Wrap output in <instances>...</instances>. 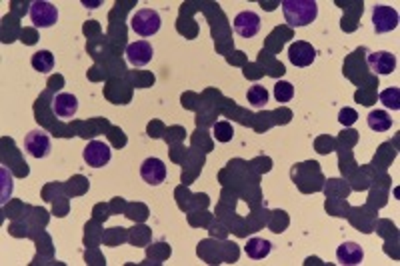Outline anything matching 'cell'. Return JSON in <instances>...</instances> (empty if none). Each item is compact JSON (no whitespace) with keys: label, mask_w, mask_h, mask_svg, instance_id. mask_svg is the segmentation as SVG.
Returning a JSON list of instances; mask_svg holds the SVG:
<instances>
[{"label":"cell","mask_w":400,"mask_h":266,"mask_svg":"<svg viewBox=\"0 0 400 266\" xmlns=\"http://www.w3.org/2000/svg\"><path fill=\"white\" fill-rule=\"evenodd\" d=\"M274 98L280 102V104H287L294 98V86L288 82V80H278L274 84Z\"/></svg>","instance_id":"cell-18"},{"label":"cell","mask_w":400,"mask_h":266,"mask_svg":"<svg viewBox=\"0 0 400 266\" xmlns=\"http://www.w3.org/2000/svg\"><path fill=\"white\" fill-rule=\"evenodd\" d=\"M282 15L287 18L288 26L303 29L317 20L319 4L314 0H282Z\"/></svg>","instance_id":"cell-1"},{"label":"cell","mask_w":400,"mask_h":266,"mask_svg":"<svg viewBox=\"0 0 400 266\" xmlns=\"http://www.w3.org/2000/svg\"><path fill=\"white\" fill-rule=\"evenodd\" d=\"M141 176L146 185L150 187H159L166 180V164L157 157H150L141 164Z\"/></svg>","instance_id":"cell-9"},{"label":"cell","mask_w":400,"mask_h":266,"mask_svg":"<svg viewBox=\"0 0 400 266\" xmlns=\"http://www.w3.org/2000/svg\"><path fill=\"white\" fill-rule=\"evenodd\" d=\"M160 26H162V18H160L159 10H154V8H141L130 16V29L141 38L154 36L160 31Z\"/></svg>","instance_id":"cell-2"},{"label":"cell","mask_w":400,"mask_h":266,"mask_svg":"<svg viewBox=\"0 0 400 266\" xmlns=\"http://www.w3.org/2000/svg\"><path fill=\"white\" fill-rule=\"evenodd\" d=\"M381 102H383L386 109L400 110V88L399 86H392V88H386L381 93Z\"/></svg>","instance_id":"cell-19"},{"label":"cell","mask_w":400,"mask_h":266,"mask_svg":"<svg viewBox=\"0 0 400 266\" xmlns=\"http://www.w3.org/2000/svg\"><path fill=\"white\" fill-rule=\"evenodd\" d=\"M54 54L50 52V50H38V52H34L31 58L32 68L36 70V72H42V75H48V72H52V68H54Z\"/></svg>","instance_id":"cell-16"},{"label":"cell","mask_w":400,"mask_h":266,"mask_svg":"<svg viewBox=\"0 0 400 266\" xmlns=\"http://www.w3.org/2000/svg\"><path fill=\"white\" fill-rule=\"evenodd\" d=\"M272 251V244L271 240H264V238H250L248 242H246V247H244V252H246V256L248 258H253V260H262V258H266Z\"/></svg>","instance_id":"cell-14"},{"label":"cell","mask_w":400,"mask_h":266,"mask_svg":"<svg viewBox=\"0 0 400 266\" xmlns=\"http://www.w3.org/2000/svg\"><path fill=\"white\" fill-rule=\"evenodd\" d=\"M368 68L374 72V75H381V77H388L397 70V56L388 50H376V52H370L368 54Z\"/></svg>","instance_id":"cell-8"},{"label":"cell","mask_w":400,"mask_h":266,"mask_svg":"<svg viewBox=\"0 0 400 266\" xmlns=\"http://www.w3.org/2000/svg\"><path fill=\"white\" fill-rule=\"evenodd\" d=\"M400 16L397 8L386 6V4H376L372 8V26L376 34H386V32L394 31L399 26Z\"/></svg>","instance_id":"cell-4"},{"label":"cell","mask_w":400,"mask_h":266,"mask_svg":"<svg viewBox=\"0 0 400 266\" xmlns=\"http://www.w3.org/2000/svg\"><path fill=\"white\" fill-rule=\"evenodd\" d=\"M336 260L342 266H358L365 260V251L360 244L346 240L336 249Z\"/></svg>","instance_id":"cell-13"},{"label":"cell","mask_w":400,"mask_h":266,"mask_svg":"<svg viewBox=\"0 0 400 266\" xmlns=\"http://www.w3.org/2000/svg\"><path fill=\"white\" fill-rule=\"evenodd\" d=\"M288 58L290 63L298 68H306L317 61V50L312 45L304 42V40H296L288 47Z\"/></svg>","instance_id":"cell-11"},{"label":"cell","mask_w":400,"mask_h":266,"mask_svg":"<svg viewBox=\"0 0 400 266\" xmlns=\"http://www.w3.org/2000/svg\"><path fill=\"white\" fill-rule=\"evenodd\" d=\"M29 16L34 29H52L58 22V8L48 0H34L31 2Z\"/></svg>","instance_id":"cell-3"},{"label":"cell","mask_w":400,"mask_h":266,"mask_svg":"<svg viewBox=\"0 0 400 266\" xmlns=\"http://www.w3.org/2000/svg\"><path fill=\"white\" fill-rule=\"evenodd\" d=\"M246 98H248L250 107L258 110V109H264V107L269 104L271 94H269V91H266V86H262V84H253V86L248 88V93H246Z\"/></svg>","instance_id":"cell-17"},{"label":"cell","mask_w":400,"mask_h":266,"mask_svg":"<svg viewBox=\"0 0 400 266\" xmlns=\"http://www.w3.org/2000/svg\"><path fill=\"white\" fill-rule=\"evenodd\" d=\"M368 128L374 132H386L392 128V118L386 110H370L367 116Z\"/></svg>","instance_id":"cell-15"},{"label":"cell","mask_w":400,"mask_h":266,"mask_svg":"<svg viewBox=\"0 0 400 266\" xmlns=\"http://www.w3.org/2000/svg\"><path fill=\"white\" fill-rule=\"evenodd\" d=\"M234 32L242 38H253L260 32V16L253 10L239 13L234 18Z\"/></svg>","instance_id":"cell-12"},{"label":"cell","mask_w":400,"mask_h":266,"mask_svg":"<svg viewBox=\"0 0 400 266\" xmlns=\"http://www.w3.org/2000/svg\"><path fill=\"white\" fill-rule=\"evenodd\" d=\"M82 158L93 169H104L111 162L112 150L106 142L90 141L84 146V150H82Z\"/></svg>","instance_id":"cell-6"},{"label":"cell","mask_w":400,"mask_h":266,"mask_svg":"<svg viewBox=\"0 0 400 266\" xmlns=\"http://www.w3.org/2000/svg\"><path fill=\"white\" fill-rule=\"evenodd\" d=\"M125 54H127V61L130 66L141 68V66H146V64L152 61L154 48H152V45H150L148 40H136V42L128 45Z\"/></svg>","instance_id":"cell-10"},{"label":"cell","mask_w":400,"mask_h":266,"mask_svg":"<svg viewBox=\"0 0 400 266\" xmlns=\"http://www.w3.org/2000/svg\"><path fill=\"white\" fill-rule=\"evenodd\" d=\"M50 107H52V112H54L56 118L70 120V118H74L77 112H79V98L70 93H61L52 98Z\"/></svg>","instance_id":"cell-7"},{"label":"cell","mask_w":400,"mask_h":266,"mask_svg":"<svg viewBox=\"0 0 400 266\" xmlns=\"http://www.w3.org/2000/svg\"><path fill=\"white\" fill-rule=\"evenodd\" d=\"M356 118H358V114H356L352 109H342L340 110V114H338L340 125H344V126H352L354 123H356Z\"/></svg>","instance_id":"cell-21"},{"label":"cell","mask_w":400,"mask_h":266,"mask_svg":"<svg viewBox=\"0 0 400 266\" xmlns=\"http://www.w3.org/2000/svg\"><path fill=\"white\" fill-rule=\"evenodd\" d=\"M24 150L29 152V157L32 158H47L52 150V141L45 130L34 128L26 136H24Z\"/></svg>","instance_id":"cell-5"},{"label":"cell","mask_w":400,"mask_h":266,"mask_svg":"<svg viewBox=\"0 0 400 266\" xmlns=\"http://www.w3.org/2000/svg\"><path fill=\"white\" fill-rule=\"evenodd\" d=\"M232 134H234V128H232L230 123H226V120H223V123H218V125L214 126V139L218 142L232 141Z\"/></svg>","instance_id":"cell-20"}]
</instances>
